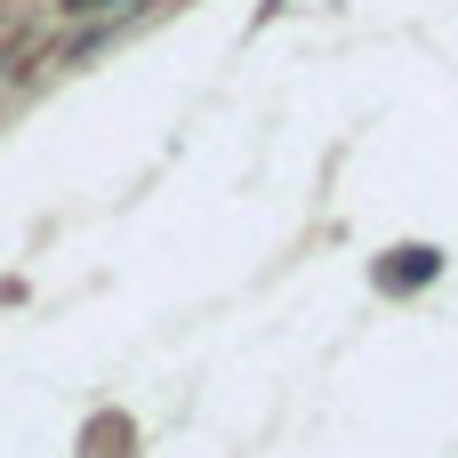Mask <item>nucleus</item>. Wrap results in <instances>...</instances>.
<instances>
[{
    "mask_svg": "<svg viewBox=\"0 0 458 458\" xmlns=\"http://www.w3.org/2000/svg\"><path fill=\"white\" fill-rule=\"evenodd\" d=\"M113 8H121V0H113Z\"/></svg>",
    "mask_w": 458,
    "mask_h": 458,
    "instance_id": "nucleus-1",
    "label": "nucleus"
}]
</instances>
